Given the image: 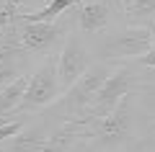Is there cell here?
<instances>
[{
  "mask_svg": "<svg viewBox=\"0 0 155 152\" xmlns=\"http://www.w3.org/2000/svg\"><path fill=\"white\" fill-rule=\"evenodd\" d=\"M132 88H134V77L129 72V67L114 70L106 77V82L98 88V93L93 95L91 106L85 108V119H106V116H111L124 98H129Z\"/></svg>",
  "mask_w": 155,
  "mask_h": 152,
  "instance_id": "cell-1",
  "label": "cell"
},
{
  "mask_svg": "<svg viewBox=\"0 0 155 152\" xmlns=\"http://www.w3.org/2000/svg\"><path fill=\"white\" fill-rule=\"evenodd\" d=\"M60 93V80H57V62H44L36 72L31 75V82H28V90L23 95V111H34V108H44Z\"/></svg>",
  "mask_w": 155,
  "mask_h": 152,
  "instance_id": "cell-2",
  "label": "cell"
},
{
  "mask_svg": "<svg viewBox=\"0 0 155 152\" xmlns=\"http://www.w3.org/2000/svg\"><path fill=\"white\" fill-rule=\"evenodd\" d=\"M85 72H88V52L83 49L80 39L72 36V39H67L60 60H57V80H60V88L70 90Z\"/></svg>",
  "mask_w": 155,
  "mask_h": 152,
  "instance_id": "cell-3",
  "label": "cell"
},
{
  "mask_svg": "<svg viewBox=\"0 0 155 152\" xmlns=\"http://www.w3.org/2000/svg\"><path fill=\"white\" fill-rule=\"evenodd\" d=\"M88 131V119L80 116V119H72L67 124H62L54 134L47 142H26L28 150H39V152H70L72 142L80 139V134Z\"/></svg>",
  "mask_w": 155,
  "mask_h": 152,
  "instance_id": "cell-4",
  "label": "cell"
},
{
  "mask_svg": "<svg viewBox=\"0 0 155 152\" xmlns=\"http://www.w3.org/2000/svg\"><path fill=\"white\" fill-rule=\"evenodd\" d=\"M106 77H109L106 65H96V67H91V70L85 72V75L65 93L67 103H70L72 108H88V101H93V95L98 93V88L106 82Z\"/></svg>",
  "mask_w": 155,
  "mask_h": 152,
  "instance_id": "cell-5",
  "label": "cell"
},
{
  "mask_svg": "<svg viewBox=\"0 0 155 152\" xmlns=\"http://www.w3.org/2000/svg\"><path fill=\"white\" fill-rule=\"evenodd\" d=\"M60 39V26L57 23H28L18 28V44L28 52H44Z\"/></svg>",
  "mask_w": 155,
  "mask_h": 152,
  "instance_id": "cell-6",
  "label": "cell"
},
{
  "mask_svg": "<svg viewBox=\"0 0 155 152\" xmlns=\"http://www.w3.org/2000/svg\"><path fill=\"white\" fill-rule=\"evenodd\" d=\"M78 21H80V28H83L85 34L101 31V28L109 26V21H111L109 3H104V0H88V3L80 5V11H78Z\"/></svg>",
  "mask_w": 155,
  "mask_h": 152,
  "instance_id": "cell-7",
  "label": "cell"
},
{
  "mask_svg": "<svg viewBox=\"0 0 155 152\" xmlns=\"http://www.w3.org/2000/svg\"><path fill=\"white\" fill-rule=\"evenodd\" d=\"M28 82H31V77L18 75V77H13L8 85L0 88V116L11 114L13 108H21L23 95H26V90H28Z\"/></svg>",
  "mask_w": 155,
  "mask_h": 152,
  "instance_id": "cell-8",
  "label": "cell"
},
{
  "mask_svg": "<svg viewBox=\"0 0 155 152\" xmlns=\"http://www.w3.org/2000/svg\"><path fill=\"white\" fill-rule=\"evenodd\" d=\"M150 26L147 28H129L124 36H119V41H116V52L119 54H124V57H142V54H147L150 49H147V44H150Z\"/></svg>",
  "mask_w": 155,
  "mask_h": 152,
  "instance_id": "cell-9",
  "label": "cell"
},
{
  "mask_svg": "<svg viewBox=\"0 0 155 152\" xmlns=\"http://www.w3.org/2000/svg\"><path fill=\"white\" fill-rule=\"evenodd\" d=\"M16 54L18 44L11 39H0V85H8L16 75Z\"/></svg>",
  "mask_w": 155,
  "mask_h": 152,
  "instance_id": "cell-10",
  "label": "cell"
},
{
  "mask_svg": "<svg viewBox=\"0 0 155 152\" xmlns=\"http://www.w3.org/2000/svg\"><path fill=\"white\" fill-rule=\"evenodd\" d=\"M75 3L78 0H52V3H47L41 11L26 13L23 21H28V23H54V18L62 16V13H65L70 5H75Z\"/></svg>",
  "mask_w": 155,
  "mask_h": 152,
  "instance_id": "cell-11",
  "label": "cell"
},
{
  "mask_svg": "<svg viewBox=\"0 0 155 152\" xmlns=\"http://www.w3.org/2000/svg\"><path fill=\"white\" fill-rule=\"evenodd\" d=\"M16 3L13 0H0V39H11L16 41L13 36H18V13H16Z\"/></svg>",
  "mask_w": 155,
  "mask_h": 152,
  "instance_id": "cell-12",
  "label": "cell"
},
{
  "mask_svg": "<svg viewBox=\"0 0 155 152\" xmlns=\"http://www.w3.org/2000/svg\"><path fill=\"white\" fill-rule=\"evenodd\" d=\"M127 11L134 18H150V16H155V0H129Z\"/></svg>",
  "mask_w": 155,
  "mask_h": 152,
  "instance_id": "cell-13",
  "label": "cell"
},
{
  "mask_svg": "<svg viewBox=\"0 0 155 152\" xmlns=\"http://www.w3.org/2000/svg\"><path fill=\"white\" fill-rule=\"evenodd\" d=\"M137 62H140V65H145V67H155V52H153V49H150L147 54L137 57Z\"/></svg>",
  "mask_w": 155,
  "mask_h": 152,
  "instance_id": "cell-14",
  "label": "cell"
},
{
  "mask_svg": "<svg viewBox=\"0 0 155 152\" xmlns=\"http://www.w3.org/2000/svg\"><path fill=\"white\" fill-rule=\"evenodd\" d=\"M150 36H153V52H155V21L150 23Z\"/></svg>",
  "mask_w": 155,
  "mask_h": 152,
  "instance_id": "cell-15",
  "label": "cell"
},
{
  "mask_svg": "<svg viewBox=\"0 0 155 152\" xmlns=\"http://www.w3.org/2000/svg\"><path fill=\"white\" fill-rule=\"evenodd\" d=\"M13 3H16V5H23V3H26V0H13Z\"/></svg>",
  "mask_w": 155,
  "mask_h": 152,
  "instance_id": "cell-16",
  "label": "cell"
},
{
  "mask_svg": "<svg viewBox=\"0 0 155 152\" xmlns=\"http://www.w3.org/2000/svg\"><path fill=\"white\" fill-rule=\"evenodd\" d=\"M122 3H124V5H127V8H129V0H122Z\"/></svg>",
  "mask_w": 155,
  "mask_h": 152,
  "instance_id": "cell-17",
  "label": "cell"
},
{
  "mask_svg": "<svg viewBox=\"0 0 155 152\" xmlns=\"http://www.w3.org/2000/svg\"><path fill=\"white\" fill-rule=\"evenodd\" d=\"M47 3H52V0H47Z\"/></svg>",
  "mask_w": 155,
  "mask_h": 152,
  "instance_id": "cell-18",
  "label": "cell"
}]
</instances>
